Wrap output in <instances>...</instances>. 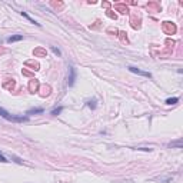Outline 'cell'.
Returning a JSON list of instances; mask_svg holds the SVG:
<instances>
[{
	"mask_svg": "<svg viewBox=\"0 0 183 183\" xmlns=\"http://www.w3.org/2000/svg\"><path fill=\"white\" fill-rule=\"evenodd\" d=\"M0 116L3 119L9 120V122H13V123H23V122H29V117L27 116H17V115H12L9 113L6 109H3L0 106Z\"/></svg>",
	"mask_w": 183,
	"mask_h": 183,
	"instance_id": "obj_1",
	"label": "cell"
},
{
	"mask_svg": "<svg viewBox=\"0 0 183 183\" xmlns=\"http://www.w3.org/2000/svg\"><path fill=\"white\" fill-rule=\"evenodd\" d=\"M127 70L132 72V73H134V74H139V76H143V77H149V79L153 77L150 72H144V70L137 69V67H134V66H129V67H127Z\"/></svg>",
	"mask_w": 183,
	"mask_h": 183,
	"instance_id": "obj_2",
	"label": "cell"
},
{
	"mask_svg": "<svg viewBox=\"0 0 183 183\" xmlns=\"http://www.w3.org/2000/svg\"><path fill=\"white\" fill-rule=\"evenodd\" d=\"M76 82V69L73 66H69V76H67V85L73 86Z\"/></svg>",
	"mask_w": 183,
	"mask_h": 183,
	"instance_id": "obj_3",
	"label": "cell"
},
{
	"mask_svg": "<svg viewBox=\"0 0 183 183\" xmlns=\"http://www.w3.org/2000/svg\"><path fill=\"white\" fill-rule=\"evenodd\" d=\"M43 112H45L43 107H33V109H29L26 112V115H42Z\"/></svg>",
	"mask_w": 183,
	"mask_h": 183,
	"instance_id": "obj_4",
	"label": "cell"
},
{
	"mask_svg": "<svg viewBox=\"0 0 183 183\" xmlns=\"http://www.w3.org/2000/svg\"><path fill=\"white\" fill-rule=\"evenodd\" d=\"M20 40H23V35H14V36H10V37H7V43L20 42Z\"/></svg>",
	"mask_w": 183,
	"mask_h": 183,
	"instance_id": "obj_5",
	"label": "cell"
},
{
	"mask_svg": "<svg viewBox=\"0 0 183 183\" xmlns=\"http://www.w3.org/2000/svg\"><path fill=\"white\" fill-rule=\"evenodd\" d=\"M20 14L23 16V17H26V19H27V20L30 21V23H33V25H36V26H39V27H40V23H37V21H36L35 19H32V17H30V16H29V14L26 13V12H20Z\"/></svg>",
	"mask_w": 183,
	"mask_h": 183,
	"instance_id": "obj_6",
	"label": "cell"
},
{
	"mask_svg": "<svg viewBox=\"0 0 183 183\" xmlns=\"http://www.w3.org/2000/svg\"><path fill=\"white\" fill-rule=\"evenodd\" d=\"M179 102V97H169V99H166V105H176V103Z\"/></svg>",
	"mask_w": 183,
	"mask_h": 183,
	"instance_id": "obj_7",
	"label": "cell"
},
{
	"mask_svg": "<svg viewBox=\"0 0 183 183\" xmlns=\"http://www.w3.org/2000/svg\"><path fill=\"white\" fill-rule=\"evenodd\" d=\"M62 110H63V107H56V109L52 110V115H53V116H57V115H60V113H62Z\"/></svg>",
	"mask_w": 183,
	"mask_h": 183,
	"instance_id": "obj_8",
	"label": "cell"
},
{
	"mask_svg": "<svg viewBox=\"0 0 183 183\" xmlns=\"http://www.w3.org/2000/svg\"><path fill=\"white\" fill-rule=\"evenodd\" d=\"M0 162H2V163H7V162H9V160H7V159L4 157V156L2 155V153H0Z\"/></svg>",
	"mask_w": 183,
	"mask_h": 183,
	"instance_id": "obj_9",
	"label": "cell"
},
{
	"mask_svg": "<svg viewBox=\"0 0 183 183\" xmlns=\"http://www.w3.org/2000/svg\"><path fill=\"white\" fill-rule=\"evenodd\" d=\"M52 50H53V53H56L57 56H60V50L59 49H56V47H52Z\"/></svg>",
	"mask_w": 183,
	"mask_h": 183,
	"instance_id": "obj_10",
	"label": "cell"
}]
</instances>
